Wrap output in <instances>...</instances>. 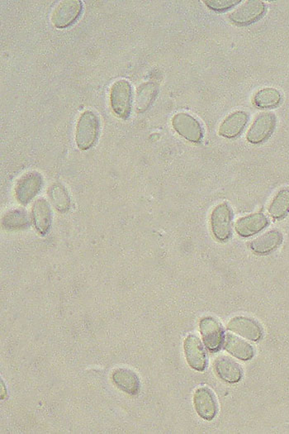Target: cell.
I'll return each mask as SVG.
<instances>
[{"instance_id":"6da1fadb","label":"cell","mask_w":289,"mask_h":434,"mask_svg":"<svg viewBox=\"0 0 289 434\" xmlns=\"http://www.w3.org/2000/svg\"><path fill=\"white\" fill-rule=\"evenodd\" d=\"M99 119L92 111H85L81 115L76 127V141L78 148L90 149L97 140Z\"/></svg>"},{"instance_id":"7a4b0ae2","label":"cell","mask_w":289,"mask_h":434,"mask_svg":"<svg viewBox=\"0 0 289 434\" xmlns=\"http://www.w3.org/2000/svg\"><path fill=\"white\" fill-rule=\"evenodd\" d=\"M131 87L126 79H119L113 84L110 93L111 107L113 112L122 119L130 116L131 109Z\"/></svg>"},{"instance_id":"3957f363","label":"cell","mask_w":289,"mask_h":434,"mask_svg":"<svg viewBox=\"0 0 289 434\" xmlns=\"http://www.w3.org/2000/svg\"><path fill=\"white\" fill-rule=\"evenodd\" d=\"M82 8V2L80 0L61 1L52 11L51 23L58 29L67 28L80 17Z\"/></svg>"},{"instance_id":"277c9868","label":"cell","mask_w":289,"mask_h":434,"mask_svg":"<svg viewBox=\"0 0 289 434\" xmlns=\"http://www.w3.org/2000/svg\"><path fill=\"white\" fill-rule=\"evenodd\" d=\"M232 214L231 208L223 203L214 208L211 215L212 231L218 240L226 241L231 233Z\"/></svg>"},{"instance_id":"5b68a950","label":"cell","mask_w":289,"mask_h":434,"mask_svg":"<svg viewBox=\"0 0 289 434\" xmlns=\"http://www.w3.org/2000/svg\"><path fill=\"white\" fill-rule=\"evenodd\" d=\"M42 177L37 171L29 172L17 181L15 194L17 201L22 205H27L40 192L42 187Z\"/></svg>"},{"instance_id":"8992f818","label":"cell","mask_w":289,"mask_h":434,"mask_svg":"<svg viewBox=\"0 0 289 434\" xmlns=\"http://www.w3.org/2000/svg\"><path fill=\"white\" fill-rule=\"evenodd\" d=\"M265 12L264 3L260 0H249L232 12L229 17L236 24L249 25L259 20Z\"/></svg>"},{"instance_id":"52a82bcc","label":"cell","mask_w":289,"mask_h":434,"mask_svg":"<svg viewBox=\"0 0 289 434\" xmlns=\"http://www.w3.org/2000/svg\"><path fill=\"white\" fill-rule=\"evenodd\" d=\"M276 117L271 113L258 115L247 132V140L253 144H261L273 134Z\"/></svg>"},{"instance_id":"ba28073f","label":"cell","mask_w":289,"mask_h":434,"mask_svg":"<svg viewBox=\"0 0 289 434\" xmlns=\"http://www.w3.org/2000/svg\"><path fill=\"white\" fill-rule=\"evenodd\" d=\"M174 130L192 143H199L203 137V128L196 118L185 113L174 115L172 121Z\"/></svg>"},{"instance_id":"9c48e42d","label":"cell","mask_w":289,"mask_h":434,"mask_svg":"<svg viewBox=\"0 0 289 434\" xmlns=\"http://www.w3.org/2000/svg\"><path fill=\"white\" fill-rule=\"evenodd\" d=\"M199 327L205 346L210 351H217L224 340V331L221 323L213 317H204L200 320Z\"/></svg>"},{"instance_id":"30bf717a","label":"cell","mask_w":289,"mask_h":434,"mask_svg":"<svg viewBox=\"0 0 289 434\" xmlns=\"http://www.w3.org/2000/svg\"><path fill=\"white\" fill-rule=\"evenodd\" d=\"M183 348L188 365L196 371H204L207 366V357L198 336L194 334L188 335Z\"/></svg>"},{"instance_id":"8fae6325","label":"cell","mask_w":289,"mask_h":434,"mask_svg":"<svg viewBox=\"0 0 289 434\" xmlns=\"http://www.w3.org/2000/svg\"><path fill=\"white\" fill-rule=\"evenodd\" d=\"M194 403L197 413L206 420L215 417L217 405L215 397L207 387H200L195 393Z\"/></svg>"},{"instance_id":"7c38bea8","label":"cell","mask_w":289,"mask_h":434,"mask_svg":"<svg viewBox=\"0 0 289 434\" xmlns=\"http://www.w3.org/2000/svg\"><path fill=\"white\" fill-rule=\"evenodd\" d=\"M227 329L251 341L261 339L263 332L261 325L253 318L238 316L232 318Z\"/></svg>"},{"instance_id":"4fadbf2b","label":"cell","mask_w":289,"mask_h":434,"mask_svg":"<svg viewBox=\"0 0 289 434\" xmlns=\"http://www.w3.org/2000/svg\"><path fill=\"white\" fill-rule=\"evenodd\" d=\"M214 370L223 380L229 383L238 382L242 378V367L232 358L220 356L214 362Z\"/></svg>"},{"instance_id":"5bb4252c","label":"cell","mask_w":289,"mask_h":434,"mask_svg":"<svg viewBox=\"0 0 289 434\" xmlns=\"http://www.w3.org/2000/svg\"><path fill=\"white\" fill-rule=\"evenodd\" d=\"M268 223L265 215L254 214L239 219L236 224V230L240 236L249 237L261 231Z\"/></svg>"},{"instance_id":"9a60e30c","label":"cell","mask_w":289,"mask_h":434,"mask_svg":"<svg viewBox=\"0 0 289 434\" xmlns=\"http://www.w3.org/2000/svg\"><path fill=\"white\" fill-rule=\"evenodd\" d=\"M33 221L38 231L46 234L51 228V210L46 199H39L34 203L32 211Z\"/></svg>"},{"instance_id":"2e32d148","label":"cell","mask_w":289,"mask_h":434,"mask_svg":"<svg viewBox=\"0 0 289 434\" xmlns=\"http://www.w3.org/2000/svg\"><path fill=\"white\" fill-rule=\"evenodd\" d=\"M248 114L244 111H236L225 118L219 128V134L232 139L240 134L248 121Z\"/></svg>"},{"instance_id":"e0dca14e","label":"cell","mask_w":289,"mask_h":434,"mask_svg":"<svg viewBox=\"0 0 289 434\" xmlns=\"http://www.w3.org/2000/svg\"><path fill=\"white\" fill-rule=\"evenodd\" d=\"M113 382L121 391L135 396L140 391V380L137 374L129 369H121L115 371L112 376Z\"/></svg>"},{"instance_id":"ac0fdd59","label":"cell","mask_w":289,"mask_h":434,"mask_svg":"<svg viewBox=\"0 0 289 434\" xmlns=\"http://www.w3.org/2000/svg\"><path fill=\"white\" fill-rule=\"evenodd\" d=\"M282 242L283 234L279 230L273 229L253 240L251 247L256 254H266L276 249Z\"/></svg>"},{"instance_id":"d6986e66","label":"cell","mask_w":289,"mask_h":434,"mask_svg":"<svg viewBox=\"0 0 289 434\" xmlns=\"http://www.w3.org/2000/svg\"><path fill=\"white\" fill-rule=\"evenodd\" d=\"M224 344L226 351L240 360L251 359L255 354L251 344L234 335L227 334Z\"/></svg>"},{"instance_id":"ffe728a7","label":"cell","mask_w":289,"mask_h":434,"mask_svg":"<svg viewBox=\"0 0 289 434\" xmlns=\"http://www.w3.org/2000/svg\"><path fill=\"white\" fill-rule=\"evenodd\" d=\"M157 95V87L154 83L147 82L140 86L135 96V109L140 113L147 111Z\"/></svg>"},{"instance_id":"44dd1931","label":"cell","mask_w":289,"mask_h":434,"mask_svg":"<svg viewBox=\"0 0 289 434\" xmlns=\"http://www.w3.org/2000/svg\"><path fill=\"white\" fill-rule=\"evenodd\" d=\"M30 219L26 210L17 209L6 212L2 219V225L8 231H16V230L28 228Z\"/></svg>"},{"instance_id":"7402d4cb","label":"cell","mask_w":289,"mask_h":434,"mask_svg":"<svg viewBox=\"0 0 289 434\" xmlns=\"http://www.w3.org/2000/svg\"><path fill=\"white\" fill-rule=\"evenodd\" d=\"M269 214L276 219H283L289 212V188H283L275 194L269 206Z\"/></svg>"},{"instance_id":"603a6c76","label":"cell","mask_w":289,"mask_h":434,"mask_svg":"<svg viewBox=\"0 0 289 434\" xmlns=\"http://www.w3.org/2000/svg\"><path fill=\"white\" fill-rule=\"evenodd\" d=\"M281 101V95L274 88H263L254 96L253 102L257 107L271 109L278 106Z\"/></svg>"},{"instance_id":"cb8c5ba5","label":"cell","mask_w":289,"mask_h":434,"mask_svg":"<svg viewBox=\"0 0 289 434\" xmlns=\"http://www.w3.org/2000/svg\"><path fill=\"white\" fill-rule=\"evenodd\" d=\"M48 194L56 210L60 212H67L69 210L71 199L63 185L56 184L51 186Z\"/></svg>"},{"instance_id":"d4e9b609","label":"cell","mask_w":289,"mask_h":434,"mask_svg":"<svg viewBox=\"0 0 289 434\" xmlns=\"http://www.w3.org/2000/svg\"><path fill=\"white\" fill-rule=\"evenodd\" d=\"M204 3L213 10L223 11L236 6L240 1L239 0H211V1Z\"/></svg>"}]
</instances>
